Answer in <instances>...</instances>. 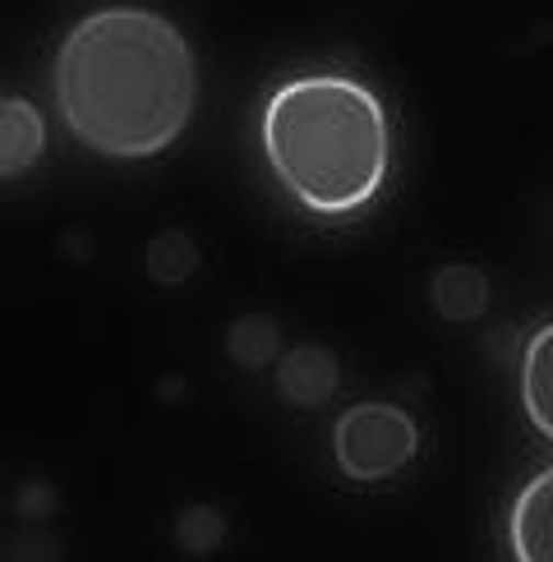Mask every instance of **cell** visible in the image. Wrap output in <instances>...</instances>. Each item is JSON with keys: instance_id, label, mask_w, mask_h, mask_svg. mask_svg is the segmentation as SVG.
<instances>
[{"instance_id": "cell-7", "label": "cell", "mask_w": 553, "mask_h": 562, "mask_svg": "<svg viewBox=\"0 0 553 562\" xmlns=\"http://www.w3.org/2000/svg\"><path fill=\"white\" fill-rule=\"evenodd\" d=\"M429 304H433V314L448 318V323H475L484 310H489V277H484L475 263L438 268L429 281Z\"/></svg>"}, {"instance_id": "cell-8", "label": "cell", "mask_w": 553, "mask_h": 562, "mask_svg": "<svg viewBox=\"0 0 553 562\" xmlns=\"http://www.w3.org/2000/svg\"><path fill=\"white\" fill-rule=\"evenodd\" d=\"M521 406L544 438H553V323L526 341L521 356Z\"/></svg>"}, {"instance_id": "cell-2", "label": "cell", "mask_w": 553, "mask_h": 562, "mask_svg": "<svg viewBox=\"0 0 553 562\" xmlns=\"http://www.w3.org/2000/svg\"><path fill=\"white\" fill-rule=\"evenodd\" d=\"M263 157L282 190L318 217H346L374 203L387 180V115L356 79L305 75L263 102Z\"/></svg>"}, {"instance_id": "cell-9", "label": "cell", "mask_w": 553, "mask_h": 562, "mask_svg": "<svg viewBox=\"0 0 553 562\" xmlns=\"http://www.w3.org/2000/svg\"><path fill=\"white\" fill-rule=\"evenodd\" d=\"M282 327H276V318L268 314H245L226 327V356L236 360L240 369H268L282 360Z\"/></svg>"}, {"instance_id": "cell-3", "label": "cell", "mask_w": 553, "mask_h": 562, "mask_svg": "<svg viewBox=\"0 0 553 562\" xmlns=\"http://www.w3.org/2000/svg\"><path fill=\"white\" fill-rule=\"evenodd\" d=\"M420 452V429L415 419L392 402H360L332 429L337 471L356 484H379L402 475Z\"/></svg>"}, {"instance_id": "cell-10", "label": "cell", "mask_w": 553, "mask_h": 562, "mask_svg": "<svg viewBox=\"0 0 553 562\" xmlns=\"http://www.w3.org/2000/svg\"><path fill=\"white\" fill-rule=\"evenodd\" d=\"M226 517L217 507H207V503H194V507H184L180 512V521H176V544L190 553V558H213L226 549Z\"/></svg>"}, {"instance_id": "cell-11", "label": "cell", "mask_w": 553, "mask_h": 562, "mask_svg": "<svg viewBox=\"0 0 553 562\" xmlns=\"http://www.w3.org/2000/svg\"><path fill=\"white\" fill-rule=\"evenodd\" d=\"M199 268V249L190 236H180V231H167V236H157L153 249H148V272L157 281H167V286H176V281H190Z\"/></svg>"}, {"instance_id": "cell-1", "label": "cell", "mask_w": 553, "mask_h": 562, "mask_svg": "<svg viewBox=\"0 0 553 562\" xmlns=\"http://www.w3.org/2000/svg\"><path fill=\"white\" fill-rule=\"evenodd\" d=\"M52 83L60 121L83 148L115 161H148L190 125L199 60L167 14L102 5L65 33Z\"/></svg>"}, {"instance_id": "cell-6", "label": "cell", "mask_w": 553, "mask_h": 562, "mask_svg": "<svg viewBox=\"0 0 553 562\" xmlns=\"http://www.w3.org/2000/svg\"><path fill=\"white\" fill-rule=\"evenodd\" d=\"M42 148H46L42 111L29 98H19V92H0V180L29 176Z\"/></svg>"}, {"instance_id": "cell-5", "label": "cell", "mask_w": 553, "mask_h": 562, "mask_svg": "<svg viewBox=\"0 0 553 562\" xmlns=\"http://www.w3.org/2000/svg\"><path fill=\"white\" fill-rule=\"evenodd\" d=\"M507 544L517 562H553V465L521 484L507 517Z\"/></svg>"}, {"instance_id": "cell-4", "label": "cell", "mask_w": 553, "mask_h": 562, "mask_svg": "<svg viewBox=\"0 0 553 562\" xmlns=\"http://www.w3.org/2000/svg\"><path fill=\"white\" fill-rule=\"evenodd\" d=\"M337 387H341V369L328 346L305 341V346L282 350V360H276V396H282L286 406L318 411L332 402Z\"/></svg>"}]
</instances>
